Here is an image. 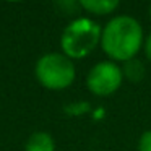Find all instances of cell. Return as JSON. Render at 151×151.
<instances>
[{"instance_id": "1", "label": "cell", "mask_w": 151, "mask_h": 151, "mask_svg": "<svg viewBox=\"0 0 151 151\" xmlns=\"http://www.w3.org/2000/svg\"><path fill=\"white\" fill-rule=\"evenodd\" d=\"M143 46V29L135 18L120 15L102 28L101 47L112 60L127 62L137 57Z\"/></svg>"}, {"instance_id": "2", "label": "cell", "mask_w": 151, "mask_h": 151, "mask_svg": "<svg viewBox=\"0 0 151 151\" xmlns=\"http://www.w3.org/2000/svg\"><path fill=\"white\" fill-rule=\"evenodd\" d=\"M101 26L89 18L73 20L60 37L62 52L68 59H83L89 55L101 42Z\"/></svg>"}, {"instance_id": "3", "label": "cell", "mask_w": 151, "mask_h": 151, "mask_svg": "<svg viewBox=\"0 0 151 151\" xmlns=\"http://www.w3.org/2000/svg\"><path fill=\"white\" fill-rule=\"evenodd\" d=\"M34 73H36L37 81L44 88L59 91V89L68 88L75 81L76 70L72 59H68L65 54L50 52L42 55L36 62Z\"/></svg>"}, {"instance_id": "4", "label": "cell", "mask_w": 151, "mask_h": 151, "mask_svg": "<svg viewBox=\"0 0 151 151\" xmlns=\"http://www.w3.org/2000/svg\"><path fill=\"white\" fill-rule=\"evenodd\" d=\"M122 81H124V75H122V68L115 62L106 60V62H99L89 70L88 78H86V85L88 89L96 96H111L120 88Z\"/></svg>"}, {"instance_id": "5", "label": "cell", "mask_w": 151, "mask_h": 151, "mask_svg": "<svg viewBox=\"0 0 151 151\" xmlns=\"http://www.w3.org/2000/svg\"><path fill=\"white\" fill-rule=\"evenodd\" d=\"M24 151H55V141L47 132H34L28 138Z\"/></svg>"}, {"instance_id": "6", "label": "cell", "mask_w": 151, "mask_h": 151, "mask_svg": "<svg viewBox=\"0 0 151 151\" xmlns=\"http://www.w3.org/2000/svg\"><path fill=\"white\" fill-rule=\"evenodd\" d=\"M80 7L93 15H107L119 7L117 0H81Z\"/></svg>"}, {"instance_id": "7", "label": "cell", "mask_w": 151, "mask_h": 151, "mask_svg": "<svg viewBox=\"0 0 151 151\" xmlns=\"http://www.w3.org/2000/svg\"><path fill=\"white\" fill-rule=\"evenodd\" d=\"M145 73H146V68H145V63L141 60H138L137 57L135 59H130L127 62H124V67H122V75L124 78H127L128 81L132 83H138L145 78Z\"/></svg>"}, {"instance_id": "8", "label": "cell", "mask_w": 151, "mask_h": 151, "mask_svg": "<svg viewBox=\"0 0 151 151\" xmlns=\"http://www.w3.org/2000/svg\"><path fill=\"white\" fill-rule=\"evenodd\" d=\"M138 151H151V130H146L140 137V141H138Z\"/></svg>"}, {"instance_id": "9", "label": "cell", "mask_w": 151, "mask_h": 151, "mask_svg": "<svg viewBox=\"0 0 151 151\" xmlns=\"http://www.w3.org/2000/svg\"><path fill=\"white\" fill-rule=\"evenodd\" d=\"M145 54H146L148 60H150V63H151V34L145 39Z\"/></svg>"}, {"instance_id": "10", "label": "cell", "mask_w": 151, "mask_h": 151, "mask_svg": "<svg viewBox=\"0 0 151 151\" xmlns=\"http://www.w3.org/2000/svg\"><path fill=\"white\" fill-rule=\"evenodd\" d=\"M150 20H151V5H150Z\"/></svg>"}]
</instances>
